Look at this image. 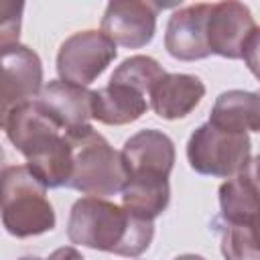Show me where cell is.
Returning <instances> with one entry per match:
<instances>
[{"label":"cell","mask_w":260,"mask_h":260,"mask_svg":"<svg viewBox=\"0 0 260 260\" xmlns=\"http://www.w3.org/2000/svg\"><path fill=\"white\" fill-rule=\"evenodd\" d=\"M45 260H85V258L81 256V252L77 248H73V246H61L55 252H51L49 258H45Z\"/></svg>","instance_id":"21"},{"label":"cell","mask_w":260,"mask_h":260,"mask_svg":"<svg viewBox=\"0 0 260 260\" xmlns=\"http://www.w3.org/2000/svg\"><path fill=\"white\" fill-rule=\"evenodd\" d=\"M160 6L142 0H114L106 6L100 30L118 47L142 49L156 32Z\"/></svg>","instance_id":"9"},{"label":"cell","mask_w":260,"mask_h":260,"mask_svg":"<svg viewBox=\"0 0 260 260\" xmlns=\"http://www.w3.org/2000/svg\"><path fill=\"white\" fill-rule=\"evenodd\" d=\"M150 108L162 120L189 116L205 95V85L197 75L165 73L148 91Z\"/></svg>","instance_id":"12"},{"label":"cell","mask_w":260,"mask_h":260,"mask_svg":"<svg viewBox=\"0 0 260 260\" xmlns=\"http://www.w3.org/2000/svg\"><path fill=\"white\" fill-rule=\"evenodd\" d=\"M146 95L130 85L110 81L91 95V118L108 126H124L146 114Z\"/></svg>","instance_id":"15"},{"label":"cell","mask_w":260,"mask_h":260,"mask_svg":"<svg viewBox=\"0 0 260 260\" xmlns=\"http://www.w3.org/2000/svg\"><path fill=\"white\" fill-rule=\"evenodd\" d=\"M120 193L122 207L146 221H154L171 201V187L165 177H126Z\"/></svg>","instance_id":"17"},{"label":"cell","mask_w":260,"mask_h":260,"mask_svg":"<svg viewBox=\"0 0 260 260\" xmlns=\"http://www.w3.org/2000/svg\"><path fill=\"white\" fill-rule=\"evenodd\" d=\"M4 158H6V154H4V148L0 146V171L4 169Z\"/></svg>","instance_id":"23"},{"label":"cell","mask_w":260,"mask_h":260,"mask_svg":"<svg viewBox=\"0 0 260 260\" xmlns=\"http://www.w3.org/2000/svg\"><path fill=\"white\" fill-rule=\"evenodd\" d=\"M6 136L26 158L30 173L47 187H67L71 173V146L65 130L47 116L37 100L16 108L6 122Z\"/></svg>","instance_id":"2"},{"label":"cell","mask_w":260,"mask_h":260,"mask_svg":"<svg viewBox=\"0 0 260 260\" xmlns=\"http://www.w3.org/2000/svg\"><path fill=\"white\" fill-rule=\"evenodd\" d=\"M67 238L77 246L138 258L154 238V223L108 199L81 197L71 205Z\"/></svg>","instance_id":"1"},{"label":"cell","mask_w":260,"mask_h":260,"mask_svg":"<svg viewBox=\"0 0 260 260\" xmlns=\"http://www.w3.org/2000/svg\"><path fill=\"white\" fill-rule=\"evenodd\" d=\"M91 95L93 91H89L87 87L53 79L41 89L37 102L47 112V116L55 120L63 130H71V128L89 124Z\"/></svg>","instance_id":"13"},{"label":"cell","mask_w":260,"mask_h":260,"mask_svg":"<svg viewBox=\"0 0 260 260\" xmlns=\"http://www.w3.org/2000/svg\"><path fill=\"white\" fill-rule=\"evenodd\" d=\"M24 2L0 0V51L18 45Z\"/></svg>","instance_id":"20"},{"label":"cell","mask_w":260,"mask_h":260,"mask_svg":"<svg viewBox=\"0 0 260 260\" xmlns=\"http://www.w3.org/2000/svg\"><path fill=\"white\" fill-rule=\"evenodd\" d=\"M211 126L228 132H258L260 130V98L256 91L230 89L217 95L209 120Z\"/></svg>","instance_id":"16"},{"label":"cell","mask_w":260,"mask_h":260,"mask_svg":"<svg viewBox=\"0 0 260 260\" xmlns=\"http://www.w3.org/2000/svg\"><path fill=\"white\" fill-rule=\"evenodd\" d=\"M260 30L250 8L236 0L211 2L207 14V47L223 59H244L252 73L258 65Z\"/></svg>","instance_id":"5"},{"label":"cell","mask_w":260,"mask_h":260,"mask_svg":"<svg viewBox=\"0 0 260 260\" xmlns=\"http://www.w3.org/2000/svg\"><path fill=\"white\" fill-rule=\"evenodd\" d=\"M18 260H45V258H39V256H24V258H18Z\"/></svg>","instance_id":"24"},{"label":"cell","mask_w":260,"mask_h":260,"mask_svg":"<svg viewBox=\"0 0 260 260\" xmlns=\"http://www.w3.org/2000/svg\"><path fill=\"white\" fill-rule=\"evenodd\" d=\"M116 45L102 30H79L67 37L57 53V75L61 81L87 87L116 59Z\"/></svg>","instance_id":"7"},{"label":"cell","mask_w":260,"mask_h":260,"mask_svg":"<svg viewBox=\"0 0 260 260\" xmlns=\"http://www.w3.org/2000/svg\"><path fill=\"white\" fill-rule=\"evenodd\" d=\"M43 89L41 57L26 45L0 51V128H6L10 114L39 98Z\"/></svg>","instance_id":"8"},{"label":"cell","mask_w":260,"mask_h":260,"mask_svg":"<svg viewBox=\"0 0 260 260\" xmlns=\"http://www.w3.org/2000/svg\"><path fill=\"white\" fill-rule=\"evenodd\" d=\"M187 160L199 175L230 179L252 160V142L248 134L219 130L205 122L187 140Z\"/></svg>","instance_id":"6"},{"label":"cell","mask_w":260,"mask_h":260,"mask_svg":"<svg viewBox=\"0 0 260 260\" xmlns=\"http://www.w3.org/2000/svg\"><path fill=\"white\" fill-rule=\"evenodd\" d=\"M211 4L197 2L175 10L167 22L165 49L173 59L179 61H201L207 59V14Z\"/></svg>","instance_id":"10"},{"label":"cell","mask_w":260,"mask_h":260,"mask_svg":"<svg viewBox=\"0 0 260 260\" xmlns=\"http://www.w3.org/2000/svg\"><path fill=\"white\" fill-rule=\"evenodd\" d=\"M120 156H122L126 177L169 179L175 167V144L165 132L146 128L132 134L124 142Z\"/></svg>","instance_id":"11"},{"label":"cell","mask_w":260,"mask_h":260,"mask_svg":"<svg viewBox=\"0 0 260 260\" xmlns=\"http://www.w3.org/2000/svg\"><path fill=\"white\" fill-rule=\"evenodd\" d=\"M167 71L162 69V65L148 55H132L128 59H124L112 73L110 81L116 83H124L134 87L140 93H148L150 87L165 75Z\"/></svg>","instance_id":"18"},{"label":"cell","mask_w":260,"mask_h":260,"mask_svg":"<svg viewBox=\"0 0 260 260\" xmlns=\"http://www.w3.org/2000/svg\"><path fill=\"white\" fill-rule=\"evenodd\" d=\"M219 219L228 223H256L258 215V177L256 158L244 171L219 185Z\"/></svg>","instance_id":"14"},{"label":"cell","mask_w":260,"mask_h":260,"mask_svg":"<svg viewBox=\"0 0 260 260\" xmlns=\"http://www.w3.org/2000/svg\"><path fill=\"white\" fill-rule=\"evenodd\" d=\"M71 146V173L67 187L85 197H110L122 191L126 171L122 156L114 146L91 126L83 124L65 130Z\"/></svg>","instance_id":"3"},{"label":"cell","mask_w":260,"mask_h":260,"mask_svg":"<svg viewBox=\"0 0 260 260\" xmlns=\"http://www.w3.org/2000/svg\"><path fill=\"white\" fill-rule=\"evenodd\" d=\"M173 260H205V258L203 256H197V254H181V256H177Z\"/></svg>","instance_id":"22"},{"label":"cell","mask_w":260,"mask_h":260,"mask_svg":"<svg viewBox=\"0 0 260 260\" xmlns=\"http://www.w3.org/2000/svg\"><path fill=\"white\" fill-rule=\"evenodd\" d=\"M217 232L225 260H260L256 223H228L217 219Z\"/></svg>","instance_id":"19"},{"label":"cell","mask_w":260,"mask_h":260,"mask_svg":"<svg viewBox=\"0 0 260 260\" xmlns=\"http://www.w3.org/2000/svg\"><path fill=\"white\" fill-rule=\"evenodd\" d=\"M0 219L14 238L43 236L57 223L47 187L26 165H12L0 171Z\"/></svg>","instance_id":"4"}]
</instances>
